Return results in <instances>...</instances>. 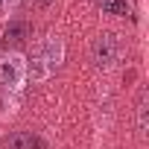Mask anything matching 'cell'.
Wrapping results in <instances>:
<instances>
[{
  "label": "cell",
  "instance_id": "cell-1",
  "mask_svg": "<svg viewBox=\"0 0 149 149\" xmlns=\"http://www.w3.org/2000/svg\"><path fill=\"white\" fill-rule=\"evenodd\" d=\"M61 58H64V44L56 35H50L44 44H38V50L32 56V82H41V79L53 76L61 64Z\"/></svg>",
  "mask_w": 149,
  "mask_h": 149
},
{
  "label": "cell",
  "instance_id": "cell-2",
  "mask_svg": "<svg viewBox=\"0 0 149 149\" xmlns=\"http://www.w3.org/2000/svg\"><path fill=\"white\" fill-rule=\"evenodd\" d=\"M117 56H120V41H117V35L102 32V35L94 38V44H91V61H94V67L105 70V67H111V64L117 61Z\"/></svg>",
  "mask_w": 149,
  "mask_h": 149
},
{
  "label": "cell",
  "instance_id": "cell-3",
  "mask_svg": "<svg viewBox=\"0 0 149 149\" xmlns=\"http://www.w3.org/2000/svg\"><path fill=\"white\" fill-rule=\"evenodd\" d=\"M26 58L21 53H9V56H0V85L6 88H21V82L26 79Z\"/></svg>",
  "mask_w": 149,
  "mask_h": 149
},
{
  "label": "cell",
  "instance_id": "cell-4",
  "mask_svg": "<svg viewBox=\"0 0 149 149\" xmlns=\"http://www.w3.org/2000/svg\"><path fill=\"white\" fill-rule=\"evenodd\" d=\"M3 149H47V143L35 134V132H12L3 140Z\"/></svg>",
  "mask_w": 149,
  "mask_h": 149
},
{
  "label": "cell",
  "instance_id": "cell-5",
  "mask_svg": "<svg viewBox=\"0 0 149 149\" xmlns=\"http://www.w3.org/2000/svg\"><path fill=\"white\" fill-rule=\"evenodd\" d=\"M32 35V24L29 21H24V18H15V21H9L6 24V29H3V41L6 44H24L26 38Z\"/></svg>",
  "mask_w": 149,
  "mask_h": 149
},
{
  "label": "cell",
  "instance_id": "cell-6",
  "mask_svg": "<svg viewBox=\"0 0 149 149\" xmlns=\"http://www.w3.org/2000/svg\"><path fill=\"white\" fill-rule=\"evenodd\" d=\"M97 6L105 15H120V18L132 15V3H129V0H97Z\"/></svg>",
  "mask_w": 149,
  "mask_h": 149
},
{
  "label": "cell",
  "instance_id": "cell-7",
  "mask_svg": "<svg viewBox=\"0 0 149 149\" xmlns=\"http://www.w3.org/2000/svg\"><path fill=\"white\" fill-rule=\"evenodd\" d=\"M146 111H149V97H146V91H140V97H137V132L140 134H146V129H149Z\"/></svg>",
  "mask_w": 149,
  "mask_h": 149
},
{
  "label": "cell",
  "instance_id": "cell-8",
  "mask_svg": "<svg viewBox=\"0 0 149 149\" xmlns=\"http://www.w3.org/2000/svg\"><path fill=\"white\" fill-rule=\"evenodd\" d=\"M26 3L32 9H47V6H53V0H26Z\"/></svg>",
  "mask_w": 149,
  "mask_h": 149
},
{
  "label": "cell",
  "instance_id": "cell-9",
  "mask_svg": "<svg viewBox=\"0 0 149 149\" xmlns=\"http://www.w3.org/2000/svg\"><path fill=\"white\" fill-rule=\"evenodd\" d=\"M15 6H18V0H0V12H9Z\"/></svg>",
  "mask_w": 149,
  "mask_h": 149
}]
</instances>
